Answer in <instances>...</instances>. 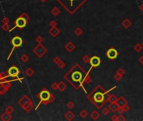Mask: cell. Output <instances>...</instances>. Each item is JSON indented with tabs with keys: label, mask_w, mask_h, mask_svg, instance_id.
Masks as SVG:
<instances>
[{
	"label": "cell",
	"mask_w": 143,
	"mask_h": 121,
	"mask_svg": "<svg viewBox=\"0 0 143 121\" xmlns=\"http://www.w3.org/2000/svg\"><path fill=\"white\" fill-rule=\"evenodd\" d=\"M126 101H125V99L124 98H120V100H119V104L121 106H124L125 104H126Z\"/></svg>",
	"instance_id": "obj_18"
},
{
	"label": "cell",
	"mask_w": 143,
	"mask_h": 121,
	"mask_svg": "<svg viewBox=\"0 0 143 121\" xmlns=\"http://www.w3.org/2000/svg\"><path fill=\"white\" fill-rule=\"evenodd\" d=\"M36 40H37V42H39V43H40L42 41V39L40 38V37H38V38L36 39Z\"/></svg>",
	"instance_id": "obj_22"
},
{
	"label": "cell",
	"mask_w": 143,
	"mask_h": 121,
	"mask_svg": "<svg viewBox=\"0 0 143 121\" xmlns=\"http://www.w3.org/2000/svg\"><path fill=\"white\" fill-rule=\"evenodd\" d=\"M20 60L22 61L23 62H24V63H26V62H28V60H29V56H27L26 54H24V55H22V56H21Z\"/></svg>",
	"instance_id": "obj_14"
},
{
	"label": "cell",
	"mask_w": 143,
	"mask_h": 121,
	"mask_svg": "<svg viewBox=\"0 0 143 121\" xmlns=\"http://www.w3.org/2000/svg\"><path fill=\"white\" fill-rule=\"evenodd\" d=\"M27 21H28V20L25 19V18H23L22 16H19V17L15 20V22H14V23H15V25H14L13 28H11L10 30H9V31H13V30L16 28H19V29L25 28L27 25Z\"/></svg>",
	"instance_id": "obj_2"
},
{
	"label": "cell",
	"mask_w": 143,
	"mask_h": 121,
	"mask_svg": "<svg viewBox=\"0 0 143 121\" xmlns=\"http://www.w3.org/2000/svg\"><path fill=\"white\" fill-rule=\"evenodd\" d=\"M72 79H73V81H79L81 78H82V75H81L80 72H75L72 73Z\"/></svg>",
	"instance_id": "obj_12"
},
{
	"label": "cell",
	"mask_w": 143,
	"mask_h": 121,
	"mask_svg": "<svg viewBox=\"0 0 143 121\" xmlns=\"http://www.w3.org/2000/svg\"><path fill=\"white\" fill-rule=\"evenodd\" d=\"M20 16H22L23 18H25V19H27V20H29V16L26 14V13H23V14H21Z\"/></svg>",
	"instance_id": "obj_21"
},
{
	"label": "cell",
	"mask_w": 143,
	"mask_h": 121,
	"mask_svg": "<svg viewBox=\"0 0 143 121\" xmlns=\"http://www.w3.org/2000/svg\"><path fill=\"white\" fill-rule=\"evenodd\" d=\"M14 111V107H13V106H11V105L7 106V107H6V109H5V112L9 113V114H12Z\"/></svg>",
	"instance_id": "obj_15"
},
{
	"label": "cell",
	"mask_w": 143,
	"mask_h": 121,
	"mask_svg": "<svg viewBox=\"0 0 143 121\" xmlns=\"http://www.w3.org/2000/svg\"><path fill=\"white\" fill-rule=\"evenodd\" d=\"M0 95H2V94H1V93H0Z\"/></svg>",
	"instance_id": "obj_24"
},
{
	"label": "cell",
	"mask_w": 143,
	"mask_h": 121,
	"mask_svg": "<svg viewBox=\"0 0 143 121\" xmlns=\"http://www.w3.org/2000/svg\"><path fill=\"white\" fill-rule=\"evenodd\" d=\"M11 44L13 45V48H12V50H11L10 53H9V56H8L7 60H9V59H10L11 56H12L13 52H14V49H15V48L19 47V46H22V44H23V40H22V39H21L19 36H14V38H13L12 40H11Z\"/></svg>",
	"instance_id": "obj_1"
},
{
	"label": "cell",
	"mask_w": 143,
	"mask_h": 121,
	"mask_svg": "<svg viewBox=\"0 0 143 121\" xmlns=\"http://www.w3.org/2000/svg\"><path fill=\"white\" fill-rule=\"evenodd\" d=\"M110 109H112L113 111H116L117 109H118V105L117 104H112L111 105H110Z\"/></svg>",
	"instance_id": "obj_17"
},
{
	"label": "cell",
	"mask_w": 143,
	"mask_h": 121,
	"mask_svg": "<svg viewBox=\"0 0 143 121\" xmlns=\"http://www.w3.org/2000/svg\"><path fill=\"white\" fill-rule=\"evenodd\" d=\"M2 29H3V30H4V31H9L10 27H9V24H3Z\"/></svg>",
	"instance_id": "obj_16"
},
{
	"label": "cell",
	"mask_w": 143,
	"mask_h": 121,
	"mask_svg": "<svg viewBox=\"0 0 143 121\" xmlns=\"http://www.w3.org/2000/svg\"><path fill=\"white\" fill-rule=\"evenodd\" d=\"M22 108L24 109H25L26 112H30V110H31L32 109H33V104H32V103H31V101H29L28 103H27L26 104H25L24 106H22Z\"/></svg>",
	"instance_id": "obj_11"
},
{
	"label": "cell",
	"mask_w": 143,
	"mask_h": 121,
	"mask_svg": "<svg viewBox=\"0 0 143 121\" xmlns=\"http://www.w3.org/2000/svg\"><path fill=\"white\" fill-rule=\"evenodd\" d=\"M109 100H110V102L114 103V102H115V101H116V98H115V96H110V98H109Z\"/></svg>",
	"instance_id": "obj_20"
},
{
	"label": "cell",
	"mask_w": 143,
	"mask_h": 121,
	"mask_svg": "<svg viewBox=\"0 0 143 121\" xmlns=\"http://www.w3.org/2000/svg\"><path fill=\"white\" fill-rule=\"evenodd\" d=\"M2 22L3 24H9V22H10V20H9V19L8 17H4V19H2Z\"/></svg>",
	"instance_id": "obj_19"
},
{
	"label": "cell",
	"mask_w": 143,
	"mask_h": 121,
	"mask_svg": "<svg viewBox=\"0 0 143 121\" xmlns=\"http://www.w3.org/2000/svg\"><path fill=\"white\" fill-rule=\"evenodd\" d=\"M45 51H46V50H45V47L42 46L41 45H38V46L34 49V52L36 54V56H38V57H41L45 53Z\"/></svg>",
	"instance_id": "obj_5"
},
{
	"label": "cell",
	"mask_w": 143,
	"mask_h": 121,
	"mask_svg": "<svg viewBox=\"0 0 143 121\" xmlns=\"http://www.w3.org/2000/svg\"><path fill=\"white\" fill-rule=\"evenodd\" d=\"M41 1H42V2H45V0H41Z\"/></svg>",
	"instance_id": "obj_23"
},
{
	"label": "cell",
	"mask_w": 143,
	"mask_h": 121,
	"mask_svg": "<svg viewBox=\"0 0 143 121\" xmlns=\"http://www.w3.org/2000/svg\"><path fill=\"white\" fill-rule=\"evenodd\" d=\"M39 98H40V104L37 105L36 109H38V107L40 106V104H41L42 102H46V101L49 100V98H51V93L47 91V90H43V91L40 92V94H39Z\"/></svg>",
	"instance_id": "obj_3"
},
{
	"label": "cell",
	"mask_w": 143,
	"mask_h": 121,
	"mask_svg": "<svg viewBox=\"0 0 143 121\" xmlns=\"http://www.w3.org/2000/svg\"><path fill=\"white\" fill-rule=\"evenodd\" d=\"M106 55H107V56H108V58H110V59H111V60H114L118 56V52H117V51L115 49L111 48V49H110L108 51H107Z\"/></svg>",
	"instance_id": "obj_6"
},
{
	"label": "cell",
	"mask_w": 143,
	"mask_h": 121,
	"mask_svg": "<svg viewBox=\"0 0 143 121\" xmlns=\"http://www.w3.org/2000/svg\"><path fill=\"white\" fill-rule=\"evenodd\" d=\"M30 101V99H29V98L26 96V95H25V96H23L22 98H20V99L19 100V102H18V104H19L20 106H24L25 104H26L27 103Z\"/></svg>",
	"instance_id": "obj_10"
},
{
	"label": "cell",
	"mask_w": 143,
	"mask_h": 121,
	"mask_svg": "<svg viewBox=\"0 0 143 121\" xmlns=\"http://www.w3.org/2000/svg\"><path fill=\"white\" fill-rule=\"evenodd\" d=\"M104 93H96L94 94V100L98 103L102 102L104 100Z\"/></svg>",
	"instance_id": "obj_8"
},
{
	"label": "cell",
	"mask_w": 143,
	"mask_h": 121,
	"mask_svg": "<svg viewBox=\"0 0 143 121\" xmlns=\"http://www.w3.org/2000/svg\"><path fill=\"white\" fill-rule=\"evenodd\" d=\"M90 64L92 66V67H98V66L100 65V59L98 56H93L90 59Z\"/></svg>",
	"instance_id": "obj_7"
},
{
	"label": "cell",
	"mask_w": 143,
	"mask_h": 121,
	"mask_svg": "<svg viewBox=\"0 0 143 121\" xmlns=\"http://www.w3.org/2000/svg\"><path fill=\"white\" fill-rule=\"evenodd\" d=\"M19 72H20V71H19V69L17 67L12 66V67H9V70H8V75L10 77H19Z\"/></svg>",
	"instance_id": "obj_4"
},
{
	"label": "cell",
	"mask_w": 143,
	"mask_h": 121,
	"mask_svg": "<svg viewBox=\"0 0 143 121\" xmlns=\"http://www.w3.org/2000/svg\"><path fill=\"white\" fill-rule=\"evenodd\" d=\"M0 119L3 121H9L12 119V115L9 113L5 112L4 114H3L2 115L0 116Z\"/></svg>",
	"instance_id": "obj_9"
},
{
	"label": "cell",
	"mask_w": 143,
	"mask_h": 121,
	"mask_svg": "<svg viewBox=\"0 0 143 121\" xmlns=\"http://www.w3.org/2000/svg\"><path fill=\"white\" fill-rule=\"evenodd\" d=\"M33 74H34V71L32 70L30 67H28V68H27V70L25 71V75L28 76V77H31Z\"/></svg>",
	"instance_id": "obj_13"
}]
</instances>
